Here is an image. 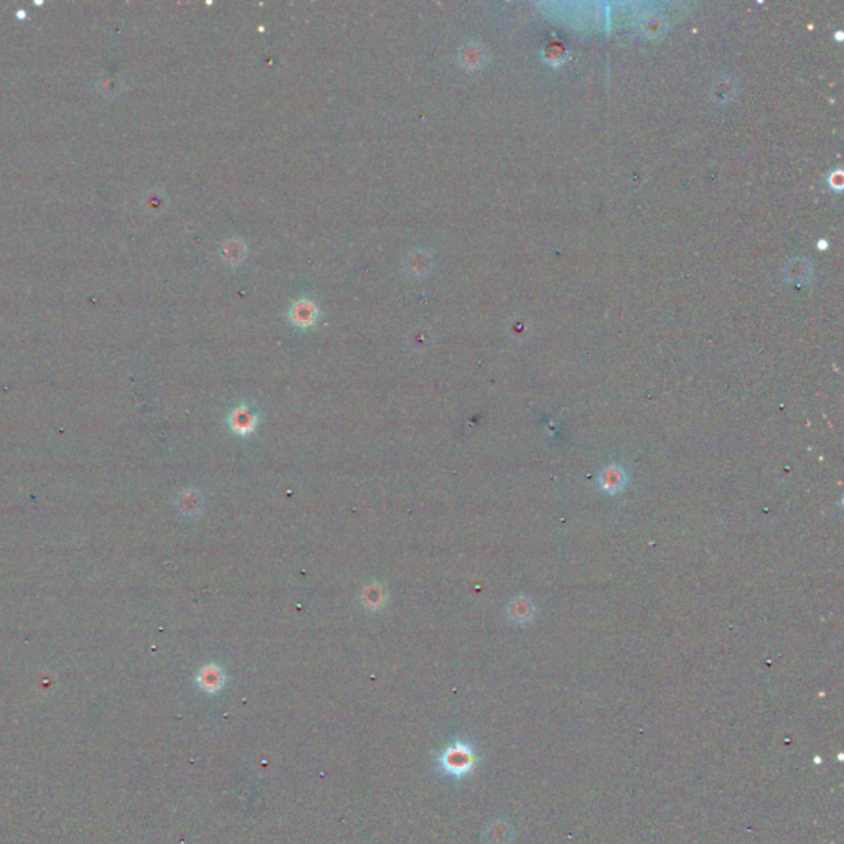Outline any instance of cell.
<instances>
[{
    "instance_id": "6da1fadb",
    "label": "cell",
    "mask_w": 844,
    "mask_h": 844,
    "mask_svg": "<svg viewBox=\"0 0 844 844\" xmlns=\"http://www.w3.org/2000/svg\"><path fill=\"white\" fill-rule=\"evenodd\" d=\"M477 762H479V755H477L474 747L462 741L453 742L439 757V765H441L443 774L455 776V779L469 775L474 770Z\"/></svg>"
},
{
    "instance_id": "7a4b0ae2",
    "label": "cell",
    "mask_w": 844,
    "mask_h": 844,
    "mask_svg": "<svg viewBox=\"0 0 844 844\" xmlns=\"http://www.w3.org/2000/svg\"><path fill=\"white\" fill-rule=\"evenodd\" d=\"M228 424L233 432L239 434V436H249V434H253L256 427H258L259 419L258 414L251 411L248 406H239L229 414Z\"/></svg>"
},
{
    "instance_id": "3957f363",
    "label": "cell",
    "mask_w": 844,
    "mask_h": 844,
    "mask_svg": "<svg viewBox=\"0 0 844 844\" xmlns=\"http://www.w3.org/2000/svg\"><path fill=\"white\" fill-rule=\"evenodd\" d=\"M196 683H199V686L203 689L206 693H218L221 688L225 686L226 683V674L223 669H221L220 665H206L200 669L199 676H196Z\"/></svg>"
},
{
    "instance_id": "277c9868",
    "label": "cell",
    "mask_w": 844,
    "mask_h": 844,
    "mask_svg": "<svg viewBox=\"0 0 844 844\" xmlns=\"http://www.w3.org/2000/svg\"><path fill=\"white\" fill-rule=\"evenodd\" d=\"M625 481V474L620 467H609V469L604 470V474L600 477L602 489L609 491V493H617V491L624 489Z\"/></svg>"
},
{
    "instance_id": "5b68a950",
    "label": "cell",
    "mask_w": 844,
    "mask_h": 844,
    "mask_svg": "<svg viewBox=\"0 0 844 844\" xmlns=\"http://www.w3.org/2000/svg\"><path fill=\"white\" fill-rule=\"evenodd\" d=\"M384 591L383 587L378 586V584H374V586L366 587L365 594H363V605L366 609L370 610H379L381 607L384 605Z\"/></svg>"
},
{
    "instance_id": "8992f818",
    "label": "cell",
    "mask_w": 844,
    "mask_h": 844,
    "mask_svg": "<svg viewBox=\"0 0 844 844\" xmlns=\"http://www.w3.org/2000/svg\"><path fill=\"white\" fill-rule=\"evenodd\" d=\"M510 617L516 622H527L533 617V604L527 599H516L510 605Z\"/></svg>"
},
{
    "instance_id": "52a82bcc",
    "label": "cell",
    "mask_w": 844,
    "mask_h": 844,
    "mask_svg": "<svg viewBox=\"0 0 844 844\" xmlns=\"http://www.w3.org/2000/svg\"><path fill=\"white\" fill-rule=\"evenodd\" d=\"M183 498L187 500V503H183V508H182L183 511H185V513H188V515L200 513V511H201V505H203V496H201V493H199V491H195V490H191V498H190V491H188V493L185 496H183Z\"/></svg>"
}]
</instances>
